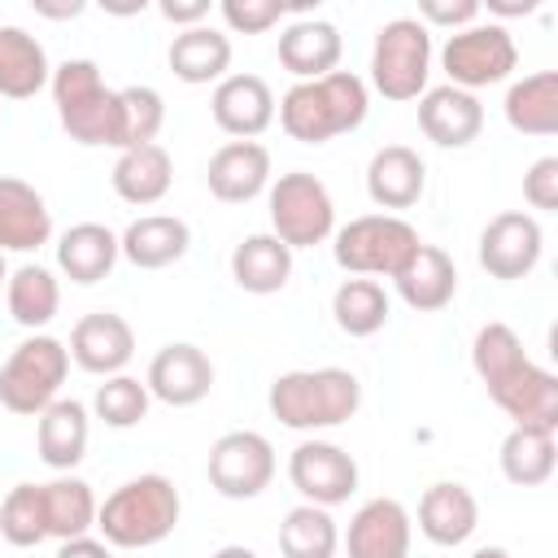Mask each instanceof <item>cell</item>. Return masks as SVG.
<instances>
[{"mask_svg": "<svg viewBox=\"0 0 558 558\" xmlns=\"http://www.w3.org/2000/svg\"><path fill=\"white\" fill-rule=\"evenodd\" d=\"M471 366L488 388L493 405L514 418V427L558 436V375L536 366L510 323H484L471 340Z\"/></svg>", "mask_w": 558, "mask_h": 558, "instance_id": "obj_1", "label": "cell"}, {"mask_svg": "<svg viewBox=\"0 0 558 558\" xmlns=\"http://www.w3.org/2000/svg\"><path fill=\"white\" fill-rule=\"evenodd\" d=\"M366 109H371V87L353 70H331L323 78L292 83L275 100L279 126L296 144H327L336 135H349L366 122Z\"/></svg>", "mask_w": 558, "mask_h": 558, "instance_id": "obj_2", "label": "cell"}, {"mask_svg": "<svg viewBox=\"0 0 558 558\" xmlns=\"http://www.w3.org/2000/svg\"><path fill=\"white\" fill-rule=\"evenodd\" d=\"M270 414L292 432H327L357 414L362 379L344 366H314V371H283L270 379L266 392Z\"/></svg>", "mask_w": 558, "mask_h": 558, "instance_id": "obj_3", "label": "cell"}, {"mask_svg": "<svg viewBox=\"0 0 558 558\" xmlns=\"http://www.w3.org/2000/svg\"><path fill=\"white\" fill-rule=\"evenodd\" d=\"M179 488L148 471V475H135L126 484H118L100 510H96V532L109 549H148V545H161L174 527H179Z\"/></svg>", "mask_w": 558, "mask_h": 558, "instance_id": "obj_4", "label": "cell"}, {"mask_svg": "<svg viewBox=\"0 0 558 558\" xmlns=\"http://www.w3.org/2000/svg\"><path fill=\"white\" fill-rule=\"evenodd\" d=\"M65 135L83 148H122V100L92 57H70L48 78Z\"/></svg>", "mask_w": 558, "mask_h": 558, "instance_id": "obj_5", "label": "cell"}, {"mask_svg": "<svg viewBox=\"0 0 558 558\" xmlns=\"http://www.w3.org/2000/svg\"><path fill=\"white\" fill-rule=\"evenodd\" d=\"M65 375H70V349L48 331H31L0 362V405L39 418L57 401Z\"/></svg>", "mask_w": 558, "mask_h": 558, "instance_id": "obj_6", "label": "cell"}, {"mask_svg": "<svg viewBox=\"0 0 558 558\" xmlns=\"http://www.w3.org/2000/svg\"><path fill=\"white\" fill-rule=\"evenodd\" d=\"M418 231L401 214H362L336 227L331 235V257L340 270L362 275V279H392L418 248Z\"/></svg>", "mask_w": 558, "mask_h": 558, "instance_id": "obj_7", "label": "cell"}, {"mask_svg": "<svg viewBox=\"0 0 558 558\" xmlns=\"http://www.w3.org/2000/svg\"><path fill=\"white\" fill-rule=\"evenodd\" d=\"M432 78V31L418 17H392L375 31L371 87L384 100H418Z\"/></svg>", "mask_w": 558, "mask_h": 558, "instance_id": "obj_8", "label": "cell"}, {"mask_svg": "<svg viewBox=\"0 0 558 558\" xmlns=\"http://www.w3.org/2000/svg\"><path fill=\"white\" fill-rule=\"evenodd\" d=\"M270 235H279L292 253L327 244L336 235V201L327 183L310 170H288L270 183Z\"/></svg>", "mask_w": 558, "mask_h": 558, "instance_id": "obj_9", "label": "cell"}, {"mask_svg": "<svg viewBox=\"0 0 558 558\" xmlns=\"http://www.w3.org/2000/svg\"><path fill=\"white\" fill-rule=\"evenodd\" d=\"M514 65H519V44L501 22H471L440 44V70L449 74V87L462 92L506 83Z\"/></svg>", "mask_w": 558, "mask_h": 558, "instance_id": "obj_10", "label": "cell"}, {"mask_svg": "<svg viewBox=\"0 0 558 558\" xmlns=\"http://www.w3.org/2000/svg\"><path fill=\"white\" fill-rule=\"evenodd\" d=\"M275 445L262 436V432H222L214 445H209V462H205V475H209V488L227 501H253L270 488L275 480Z\"/></svg>", "mask_w": 558, "mask_h": 558, "instance_id": "obj_11", "label": "cell"}, {"mask_svg": "<svg viewBox=\"0 0 558 558\" xmlns=\"http://www.w3.org/2000/svg\"><path fill=\"white\" fill-rule=\"evenodd\" d=\"M288 480L310 506H344L357 493V458L336 440H301L288 453Z\"/></svg>", "mask_w": 558, "mask_h": 558, "instance_id": "obj_12", "label": "cell"}, {"mask_svg": "<svg viewBox=\"0 0 558 558\" xmlns=\"http://www.w3.org/2000/svg\"><path fill=\"white\" fill-rule=\"evenodd\" d=\"M541 248H545V231L532 214L523 209H501L484 222L480 231V266L493 275V279H527L541 262Z\"/></svg>", "mask_w": 558, "mask_h": 558, "instance_id": "obj_13", "label": "cell"}, {"mask_svg": "<svg viewBox=\"0 0 558 558\" xmlns=\"http://www.w3.org/2000/svg\"><path fill=\"white\" fill-rule=\"evenodd\" d=\"M148 397H157L161 405H174V410H187L196 401L209 397L214 388V362L205 349L187 344V340H174V344H161L148 362Z\"/></svg>", "mask_w": 558, "mask_h": 558, "instance_id": "obj_14", "label": "cell"}, {"mask_svg": "<svg viewBox=\"0 0 558 558\" xmlns=\"http://www.w3.org/2000/svg\"><path fill=\"white\" fill-rule=\"evenodd\" d=\"M414 519L397 497H371L353 510L349 532L340 536L349 558H410Z\"/></svg>", "mask_w": 558, "mask_h": 558, "instance_id": "obj_15", "label": "cell"}, {"mask_svg": "<svg viewBox=\"0 0 558 558\" xmlns=\"http://www.w3.org/2000/svg\"><path fill=\"white\" fill-rule=\"evenodd\" d=\"M65 349H70V362H74L78 371L109 379V375H122L126 362L135 357V331H131V323H126L122 314L96 310V314H83V318L74 323Z\"/></svg>", "mask_w": 558, "mask_h": 558, "instance_id": "obj_16", "label": "cell"}, {"mask_svg": "<svg viewBox=\"0 0 558 558\" xmlns=\"http://www.w3.org/2000/svg\"><path fill=\"white\" fill-rule=\"evenodd\" d=\"M209 113L231 140H257L275 122V92L262 74H227L214 83Z\"/></svg>", "mask_w": 558, "mask_h": 558, "instance_id": "obj_17", "label": "cell"}, {"mask_svg": "<svg viewBox=\"0 0 558 558\" xmlns=\"http://www.w3.org/2000/svg\"><path fill=\"white\" fill-rule=\"evenodd\" d=\"M418 126L436 148H466L484 131V105L475 92L440 83L418 96Z\"/></svg>", "mask_w": 558, "mask_h": 558, "instance_id": "obj_18", "label": "cell"}, {"mask_svg": "<svg viewBox=\"0 0 558 558\" xmlns=\"http://www.w3.org/2000/svg\"><path fill=\"white\" fill-rule=\"evenodd\" d=\"M209 196L227 201V205H244L253 196H262L270 187V148L257 140H227L205 170Z\"/></svg>", "mask_w": 558, "mask_h": 558, "instance_id": "obj_19", "label": "cell"}, {"mask_svg": "<svg viewBox=\"0 0 558 558\" xmlns=\"http://www.w3.org/2000/svg\"><path fill=\"white\" fill-rule=\"evenodd\" d=\"M52 240L48 201L13 174H0V253H39Z\"/></svg>", "mask_w": 558, "mask_h": 558, "instance_id": "obj_20", "label": "cell"}, {"mask_svg": "<svg viewBox=\"0 0 558 558\" xmlns=\"http://www.w3.org/2000/svg\"><path fill=\"white\" fill-rule=\"evenodd\" d=\"M480 527V501L466 484L458 480H436L423 497H418V532L440 545V549H453V545H466Z\"/></svg>", "mask_w": 558, "mask_h": 558, "instance_id": "obj_21", "label": "cell"}, {"mask_svg": "<svg viewBox=\"0 0 558 558\" xmlns=\"http://www.w3.org/2000/svg\"><path fill=\"white\" fill-rule=\"evenodd\" d=\"M340 52H344V39H340L336 22H327V17H296L279 35V65L296 83L331 74L340 65Z\"/></svg>", "mask_w": 558, "mask_h": 558, "instance_id": "obj_22", "label": "cell"}, {"mask_svg": "<svg viewBox=\"0 0 558 558\" xmlns=\"http://www.w3.org/2000/svg\"><path fill=\"white\" fill-rule=\"evenodd\" d=\"M87 436H92V418H87V405L74 401V397H57L39 423H35V445H39V458L44 466H52L57 475H70L83 458H87Z\"/></svg>", "mask_w": 558, "mask_h": 558, "instance_id": "obj_23", "label": "cell"}, {"mask_svg": "<svg viewBox=\"0 0 558 558\" xmlns=\"http://www.w3.org/2000/svg\"><path fill=\"white\" fill-rule=\"evenodd\" d=\"M118 248L135 270H166L187 257L192 227L174 214H144L118 235Z\"/></svg>", "mask_w": 558, "mask_h": 558, "instance_id": "obj_24", "label": "cell"}, {"mask_svg": "<svg viewBox=\"0 0 558 558\" xmlns=\"http://www.w3.org/2000/svg\"><path fill=\"white\" fill-rule=\"evenodd\" d=\"M427 187V166L410 144H384L366 166V196L379 209H410Z\"/></svg>", "mask_w": 558, "mask_h": 558, "instance_id": "obj_25", "label": "cell"}, {"mask_svg": "<svg viewBox=\"0 0 558 558\" xmlns=\"http://www.w3.org/2000/svg\"><path fill=\"white\" fill-rule=\"evenodd\" d=\"M392 283H397V296H401L410 310L436 314V310H445V305L453 301V292H458V266H453V257H449L445 248L418 244L414 257L392 275Z\"/></svg>", "mask_w": 558, "mask_h": 558, "instance_id": "obj_26", "label": "cell"}, {"mask_svg": "<svg viewBox=\"0 0 558 558\" xmlns=\"http://www.w3.org/2000/svg\"><path fill=\"white\" fill-rule=\"evenodd\" d=\"M118 257H122L118 235L105 222H74L57 240V270L70 283H83V288L87 283H100L118 266Z\"/></svg>", "mask_w": 558, "mask_h": 558, "instance_id": "obj_27", "label": "cell"}, {"mask_svg": "<svg viewBox=\"0 0 558 558\" xmlns=\"http://www.w3.org/2000/svg\"><path fill=\"white\" fill-rule=\"evenodd\" d=\"M231 279L253 296L283 292L292 279V248L270 231H253L231 248Z\"/></svg>", "mask_w": 558, "mask_h": 558, "instance_id": "obj_28", "label": "cell"}, {"mask_svg": "<svg viewBox=\"0 0 558 558\" xmlns=\"http://www.w3.org/2000/svg\"><path fill=\"white\" fill-rule=\"evenodd\" d=\"M166 65L179 83H222L227 70H231V39L218 31V26H192V31H179L166 48Z\"/></svg>", "mask_w": 558, "mask_h": 558, "instance_id": "obj_29", "label": "cell"}, {"mask_svg": "<svg viewBox=\"0 0 558 558\" xmlns=\"http://www.w3.org/2000/svg\"><path fill=\"white\" fill-rule=\"evenodd\" d=\"M52 78L44 44L22 26H0V96L4 100H31Z\"/></svg>", "mask_w": 558, "mask_h": 558, "instance_id": "obj_30", "label": "cell"}, {"mask_svg": "<svg viewBox=\"0 0 558 558\" xmlns=\"http://www.w3.org/2000/svg\"><path fill=\"white\" fill-rule=\"evenodd\" d=\"M4 305H9V318L26 331H44L57 310H61V283L48 266L39 262H22L17 270H9V283H4Z\"/></svg>", "mask_w": 558, "mask_h": 558, "instance_id": "obj_31", "label": "cell"}, {"mask_svg": "<svg viewBox=\"0 0 558 558\" xmlns=\"http://www.w3.org/2000/svg\"><path fill=\"white\" fill-rule=\"evenodd\" d=\"M501 113L519 135H554L558 131V70H536L510 83Z\"/></svg>", "mask_w": 558, "mask_h": 558, "instance_id": "obj_32", "label": "cell"}, {"mask_svg": "<svg viewBox=\"0 0 558 558\" xmlns=\"http://www.w3.org/2000/svg\"><path fill=\"white\" fill-rule=\"evenodd\" d=\"M113 192L126 205H157L170 183H174V161L161 144H144V148H126L113 161Z\"/></svg>", "mask_w": 558, "mask_h": 558, "instance_id": "obj_33", "label": "cell"}, {"mask_svg": "<svg viewBox=\"0 0 558 558\" xmlns=\"http://www.w3.org/2000/svg\"><path fill=\"white\" fill-rule=\"evenodd\" d=\"M44 493V519H48V536L57 541H74V536H92L96 527V493L87 480L78 475H57L48 484H39Z\"/></svg>", "mask_w": 558, "mask_h": 558, "instance_id": "obj_34", "label": "cell"}, {"mask_svg": "<svg viewBox=\"0 0 558 558\" xmlns=\"http://www.w3.org/2000/svg\"><path fill=\"white\" fill-rule=\"evenodd\" d=\"M388 310H392V305H388V292H384L379 279L353 275V279H344V283L331 292V318H336V327H340L344 336H353V340H366V336L384 331Z\"/></svg>", "mask_w": 558, "mask_h": 558, "instance_id": "obj_35", "label": "cell"}, {"mask_svg": "<svg viewBox=\"0 0 558 558\" xmlns=\"http://www.w3.org/2000/svg\"><path fill=\"white\" fill-rule=\"evenodd\" d=\"M501 475L514 488H541L554 466H558V445L549 432H527V427H510L501 440Z\"/></svg>", "mask_w": 558, "mask_h": 558, "instance_id": "obj_36", "label": "cell"}, {"mask_svg": "<svg viewBox=\"0 0 558 558\" xmlns=\"http://www.w3.org/2000/svg\"><path fill=\"white\" fill-rule=\"evenodd\" d=\"M279 549L283 558H336L340 549V527L331 519V510L323 506H292L279 523Z\"/></svg>", "mask_w": 558, "mask_h": 558, "instance_id": "obj_37", "label": "cell"}, {"mask_svg": "<svg viewBox=\"0 0 558 558\" xmlns=\"http://www.w3.org/2000/svg\"><path fill=\"white\" fill-rule=\"evenodd\" d=\"M0 536L13 549H31L48 541V519H44V493L39 484H13L0 501Z\"/></svg>", "mask_w": 558, "mask_h": 558, "instance_id": "obj_38", "label": "cell"}, {"mask_svg": "<svg viewBox=\"0 0 558 558\" xmlns=\"http://www.w3.org/2000/svg\"><path fill=\"white\" fill-rule=\"evenodd\" d=\"M118 100H122V148H144V144H157L161 126H166V100L157 87L148 83H131V87H118Z\"/></svg>", "mask_w": 558, "mask_h": 558, "instance_id": "obj_39", "label": "cell"}, {"mask_svg": "<svg viewBox=\"0 0 558 558\" xmlns=\"http://www.w3.org/2000/svg\"><path fill=\"white\" fill-rule=\"evenodd\" d=\"M148 384H140L135 375H109L105 384H96V397H92V414L105 423V427H118V432H126V427H135V423H144V414H148Z\"/></svg>", "mask_w": 558, "mask_h": 558, "instance_id": "obj_40", "label": "cell"}, {"mask_svg": "<svg viewBox=\"0 0 558 558\" xmlns=\"http://www.w3.org/2000/svg\"><path fill=\"white\" fill-rule=\"evenodd\" d=\"M218 13L227 22V31H235V35H262V31H270V26L283 22L288 4H279V0H222Z\"/></svg>", "mask_w": 558, "mask_h": 558, "instance_id": "obj_41", "label": "cell"}, {"mask_svg": "<svg viewBox=\"0 0 558 558\" xmlns=\"http://www.w3.org/2000/svg\"><path fill=\"white\" fill-rule=\"evenodd\" d=\"M523 201L532 209L554 214L558 209V157H536L523 174Z\"/></svg>", "mask_w": 558, "mask_h": 558, "instance_id": "obj_42", "label": "cell"}, {"mask_svg": "<svg viewBox=\"0 0 558 558\" xmlns=\"http://www.w3.org/2000/svg\"><path fill=\"white\" fill-rule=\"evenodd\" d=\"M418 22L432 31V26H445L449 35L480 22V0H423L418 4Z\"/></svg>", "mask_w": 558, "mask_h": 558, "instance_id": "obj_43", "label": "cell"}, {"mask_svg": "<svg viewBox=\"0 0 558 558\" xmlns=\"http://www.w3.org/2000/svg\"><path fill=\"white\" fill-rule=\"evenodd\" d=\"M157 13H161L166 22L192 31V26H205V17H209V0H161Z\"/></svg>", "mask_w": 558, "mask_h": 558, "instance_id": "obj_44", "label": "cell"}, {"mask_svg": "<svg viewBox=\"0 0 558 558\" xmlns=\"http://www.w3.org/2000/svg\"><path fill=\"white\" fill-rule=\"evenodd\" d=\"M57 558H113V549L100 536H74V541H61Z\"/></svg>", "mask_w": 558, "mask_h": 558, "instance_id": "obj_45", "label": "cell"}, {"mask_svg": "<svg viewBox=\"0 0 558 558\" xmlns=\"http://www.w3.org/2000/svg\"><path fill=\"white\" fill-rule=\"evenodd\" d=\"M536 9H541V0H488V13H497V17H527Z\"/></svg>", "mask_w": 558, "mask_h": 558, "instance_id": "obj_46", "label": "cell"}, {"mask_svg": "<svg viewBox=\"0 0 558 558\" xmlns=\"http://www.w3.org/2000/svg\"><path fill=\"white\" fill-rule=\"evenodd\" d=\"M87 4L83 0H70V4H48V0H35V13L39 17H52V22H61V17H78Z\"/></svg>", "mask_w": 558, "mask_h": 558, "instance_id": "obj_47", "label": "cell"}, {"mask_svg": "<svg viewBox=\"0 0 558 558\" xmlns=\"http://www.w3.org/2000/svg\"><path fill=\"white\" fill-rule=\"evenodd\" d=\"M214 558H257V549H248V545H222Z\"/></svg>", "mask_w": 558, "mask_h": 558, "instance_id": "obj_48", "label": "cell"}, {"mask_svg": "<svg viewBox=\"0 0 558 558\" xmlns=\"http://www.w3.org/2000/svg\"><path fill=\"white\" fill-rule=\"evenodd\" d=\"M471 558H514V554H510V549H501V545H480Z\"/></svg>", "mask_w": 558, "mask_h": 558, "instance_id": "obj_49", "label": "cell"}, {"mask_svg": "<svg viewBox=\"0 0 558 558\" xmlns=\"http://www.w3.org/2000/svg\"><path fill=\"white\" fill-rule=\"evenodd\" d=\"M9 283V262H4V253H0V288Z\"/></svg>", "mask_w": 558, "mask_h": 558, "instance_id": "obj_50", "label": "cell"}]
</instances>
